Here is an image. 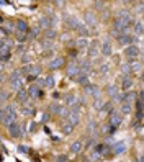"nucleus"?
Wrapping results in <instances>:
<instances>
[{
    "mask_svg": "<svg viewBox=\"0 0 144 162\" xmlns=\"http://www.w3.org/2000/svg\"><path fill=\"white\" fill-rule=\"evenodd\" d=\"M15 116H16V115H15V107L8 105V107L0 110V120H2L3 125L10 126L11 123H15Z\"/></svg>",
    "mask_w": 144,
    "mask_h": 162,
    "instance_id": "obj_1",
    "label": "nucleus"
},
{
    "mask_svg": "<svg viewBox=\"0 0 144 162\" xmlns=\"http://www.w3.org/2000/svg\"><path fill=\"white\" fill-rule=\"evenodd\" d=\"M23 84H25V77H23V74L21 72H13L11 74V77H10V85H11V89H15V90H21V87Z\"/></svg>",
    "mask_w": 144,
    "mask_h": 162,
    "instance_id": "obj_2",
    "label": "nucleus"
},
{
    "mask_svg": "<svg viewBox=\"0 0 144 162\" xmlns=\"http://www.w3.org/2000/svg\"><path fill=\"white\" fill-rule=\"evenodd\" d=\"M124 54H126V57H129V59H133V61H134L136 57L141 54V49L137 48V46H134V44H129V46H126Z\"/></svg>",
    "mask_w": 144,
    "mask_h": 162,
    "instance_id": "obj_3",
    "label": "nucleus"
},
{
    "mask_svg": "<svg viewBox=\"0 0 144 162\" xmlns=\"http://www.w3.org/2000/svg\"><path fill=\"white\" fill-rule=\"evenodd\" d=\"M79 115H80V112H79V107H74L71 112L67 113V120H69V125L71 126H76L77 123H79Z\"/></svg>",
    "mask_w": 144,
    "mask_h": 162,
    "instance_id": "obj_4",
    "label": "nucleus"
},
{
    "mask_svg": "<svg viewBox=\"0 0 144 162\" xmlns=\"http://www.w3.org/2000/svg\"><path fill=\"white\" fill-rule=\"evenodd\" d=\"M108 120H110L111 128H118V126L121 125V115H120L116 110H111V112H110V116H108Z\"/></svg>",
    "mask_w": 144,
    "mask_h": 162,
    "instance_id": "obj_5",
    "label": "nucleus"
},
{
    "mask_svg": "<svg viewBox=\"0 0 144 162\" xmlns=\"http://www.w3.org/2000/svg\"><path fill=\"white\" fill-rule=\"evenodd\" d=\"M23 72H25V74H30V79H34L39 72H41V67H39V66H34V64H30V66H26L25 69H23Z\"/></svg>",
    "mask_w": 144,
    "mask_h": 162,
    "instance_id": "obj_6",
    "label": "nucleus"
},
{
    "mask_svg": "<svg viewBox=\"0 0 144 162\" xmlns=\"http://www.w3.org/2000/svg\"><path fill=\"white\" fill-rule=\"evenodd\" d=\"M77 72H79V62L77 61H72L71 64L67 66V77L74 79V77L77 76Z\"/></svg>",
    "mask_w": 144,
    "mask_h": 162,
    "instance_id": "obj_7",
    "label": "nucleus"
},
{
    "mask_svg": "<svg viewBox=\"0 0 144 162\" xmlns=\"http://www.w3.org/2000/svg\"><path fill=\"white\" fill-rule=\"evenodd\" d=\"M8 131H10V136H13V138H20L21 133H23L21 126H20L18 123H11L10 128H8Z\"/></svg>",
    "mask_w": 144,
    "mask_h": 162,
    "instance_id": "obj_8",
    "label": "nucleus"
},
{
    "mask_svg": "<svg viewBox=\"0 0 144 162\" xmlns=\"http://www.w3.org/2000/svg\"><path fill=\"white\" fill-rule=\"evenodd\" d=\"M51 25H56V18H48V16H44V18L39 20L38 28H49Z\"/></svg>",
    "mask_w": 144,
    "mask_h": 162,
    "instance_id": "obj_9",
    "label": "nucleus"
},
{
    "mask_svg": "<svg viewBox=\"0 0 144 162\" xmlns=\"http://www.w3.org/2000/svg\"><path fill=\"white\" fill-rule=\"evenodd\" d=\"M118 43L121 46H129V44H133V38L129 34H118Z\"/></svg>",
    "mask_w": 144,
    "mask_h": 162,
    "instance_id": "obj_10",
    "label": "nucleus"
},
{
    "mask_svg": "<svg viewBox=\"0 0 144 162\" xmlns=\"http://www.w3.org/2000/svg\"><path fill=\"white\" fill-rule=\"evenodd\" d=\"M98 41H97V39H94V41L90 43V48H89V54L92 56V57H95L97 54H98Z\"/></svg>",
    "mask_w": 144,
    "mask_h": 162,
    "instance_id": "obj_11",
    "label": "nucleus"
},
{
    "mask_svg": "<svg viewBox=\"0 0 144 162\" xmlns=\"http://www.w3.org/2000/svg\"><path fill=\"white\" fill-rule=\"evenodd\" d=\"M108 95H110L113 100H120V95H118V85H110V87H108Z\"/></svg>",
    "mask_w": 144,
    "mask_h": 162,
    "instance_id": "obj_12",
    "label": "nucleus"
},
{
    "mask_svg": "<svg viewBox=\"0 0 144 162\" xmlns=\"http://www.w3.org/2000/svg\"><path fill=\"white\" fill-rule=\"evenodd\" d=\"M28 95H31V97H43V92L39 90V87L38 85H31L30 87V90H28Z\"/></svg>",
    "mask_w": 144,
    "mask_h": 162,
    "instance_id": "obj_13",
    "label": "nucleus"
},
{
    "mask_svg": "<svg viewBox=\"0 0 144 162\" xmlns=\"http://www.w3.org/2000/svg\"><path fill=\"white\" fill-rule=\"evenodd\" d=\"M133 100H134V94H133V92H128V94H124V95L120 97V102H121V103H131Z\"/></svg>",
    "mask_w": 144,
    "mask_h": 162,
    "instance_id": "obj_14",
    "label": "nucleus"
},
{
    "mask_svg": "<svg viewBox=\"0 0 144 162\" xmlns=\"http://www.w3.org/2000/svg\"><path fill=\"white\" fill-rule=\"evenodd\" d=\"M62 64H64V59H62V57H56V59H53L49 62V67L51 69H59Z\"/></svg>",
    "mask_w": 144,
    "mask_h": 162,
    "instance_id": "obj_15",
    "label": "nucleus"
},
{
    "mask_svg": "<svg viewBox=\"0 0 144 162\" xmlns=\"http://www.w3.org/2000/svg\"><path fill=\"white\" fill-rule=\"evenodd\" d=\"M54 84H56V79H54L53 76H48V77L43 80V85H44V87H48V89H53Z\"/></svg>",
    "mask_w": 144,
    "mask_h": 162,
    "instance_id": "obj_16",
    "label": "nucleus"
},
{
    "mask_svg": "<svg viewBox=\"0 0 144 162\" xmlns=\"http://www.w3.org/2000/svg\"><path fill=\"white\" fill-rule=\"evenodd\" d=\"M87 94L94 95L95 98H98V95H100V92H98V87H97V85H87Z\"/></svg>",
    "mask_w": 144,
    "mask_h": 162,
    "instance_id": "obj_17",
    "label": "nucleus"
},
{
    "mask_svg": "<svg viewBox=\"0 0 144 162\" xmlns=\"http://www.w3.org/2000/svg\"><path fill=\"white\" fill-rule=\"evenodd\" d=\"M113 151H115V154H123V152L126 151V142L115 144V146H113Z\"/></svg>",
    "mask_w": 144,
    "mask_h": 162,
    "instance_id": "obj_18",
    "label": "nucleus"
},
{
    "mask_svg": "<svg viewBox=\"0 0 144 162\" xmlns=\"http://www.w3.org/2000/svg\"><path fill=\"white\" fill-rule=\"evenodd\" d=\"M74 79H76L80 85H85V87L90 85V80H89V77H87V76H79V74H77V76L74 77Z\"/></svg>",
    "mask_w": 144,
    "mask_h": 162,
    "instance_id": "obj_19",
    "label": "nucleus"
},
{
    "mask_svg": "<svg viewBox=\"0 0 144 162\" xmlns=\"http://www.w3.org/2000/svg\"><path fill=\"white\" fill-rule=\"evenodd\" d=\"M102 53L105 54V56H110L111 54V44L108 43V41H105L102 44Z\"/></svg>",
    "mask_w": 144,
    "mask_h": 162,
    "instance_id": "obj_20",
    "label": "nucleus"
},
{
    "mask_svg": "<svg viewBox=\"0 0 144 162\" xmlns=\"http://www.w3.org/2000/svg\"><path fill=\"white\" fill-rule=\"evenodd\" d=\"M85 20H87V25H89V26H95V25H97L95 16L92 15L90 11H87V13H85Z\"/></svg>",
    "mask_w": 144,
    "mask_h": 162,
    "instance_id": "obj_21",
    "label": "nucleus"
},
{
    "mask_svg": "<svg viewBox=\"0 0 144 162\" xmlns=\"http://www.w3.org/2000/svg\"><path fill=\"white\" fill-rule=\"evenodd\" d=\"M131 85H133V79H131V77H124L123 79V90H129L131 89Z\"/></svg>",
    "mask_w": 144,
    "mask_h": 162,
    "instance_id": "obj_22",
    "label": "nucleus"
},
{
    "mask_svg": "<svg viewBox=\"0 0 144 162\" xmlns=\"http://www.w3.org/2000/svg\"><path fill=\"white\" fill-rule=\"evenodd\" d=\"M16 28L20 30V33H26L28 31V25H26V21H23V20H18V23H16Z\"/></svg>",
    "mask_w": 144,
    "mask_h": 162,
    "instance_id": "obj_23",
    "label": "nucleus"
},
{
    "mask_svg": "<svg viewBox=\"0 0 144 162\" xmlns=\"http://www.w3.org/2000/svg\"><path fill=\"white\" fill-rule=\"evenodd\" d=\"M66 103H67V105H71V107H77V98H76V95H67L66 97Z\"/></svg>",
    "mask_w": 144,
    "mask_h": 162,
    "instance_id": "obj_24",
    "label": "nucleus"
},
{
    "mask_svg": "<svg viewBox=\"0 0 144 162\" xmlns=\"http://www.w3.org/2000/svg\"><path fill=\"white\" fill-rule=\"evenodd\" d=\"M26 98H28V92L26 90H18V102H21V103H25L26 102Z\"/></svg>",
    "mask_w": 144,
    "mask_h": 162,
    "instance_id": "obj_25",
    "label": "nucleus"
},
{
    "mask_svg": "<svg viewBox=\"0 0 144 162\" xmlns=\"http://www.w3.org/2000/svg\"><path fill=\"white\" fill-rule=\"evenodd\" d=\"M76 44H77V48H79V49H85L89 43H87V39H85V38H79Z\"/></svg>",
    "mask_w": 144,
    "mask_h": 162,
    "instance_id": "obj_26",
    "label": "nucleus"
},
{
    "mask_svg": "<svg viewBox=\"0 0 144 162\" xmlns=\"http://www.w3.org/2000/svg\"><path fill=\"white\" fill-rule=\"evenodd\" d=\"M66 23H67V25L71 26V28H77V26H79V21L74 18V16H69V18L66 20Z\"/></svg>",
    "mask_w": 144,
    "mask_h": 162,
    "instance_id": "obj_27",
    "label": "nucleus"
},
{
    "mask_svg": "<svg viewBox=\"0 0 144 162\" xmlns=\"http://www.w3.org/2000/svg\"><path fill=\"white\" fill-rule=\"evenodd\" d=\"M80 149H82V142H80V141H76V142H74L72 144V146H71V151L72 152H80Z\"/></svg>",
    "mask_w": 144,
    "mask_h": 162,
    "instance_id": "obj_28",
    "label": "nucleus"
},
{
    "mask_svg": "<svg viewBox=\"0 0 144 162\" xmlns=\"http://www.w3.org/2000/svg\"><path fill=\"white\" fill-rule=\"evenodd\" d=\"M121 112L124 115H129L131 113V103H121Z\"/></svg>",
    "mask_w": 144,
    "mask_h": 162,
    "instance_id": "obj_29",
    "label": "nucleus"
},
{
    "mask_svg": "<svg viewBox=\"0 0 144 162\" xmlns=\"http://www.w3.org/2000/svg\"><path fill=\"white\" fill-rule=\"evenodd\" d=\"M121 71H123V79H124V77H128V74L131 72L129 64H123V66H121Z\"/></svg>",
    "mask_w": 144,
    "mask_h": 162,
    "instance_id": "obj_30",
    "label": "nucleus"
},
{
    "mask_svg": "<svg viewBox=\"0 0 144 162\" xmlns=\"http://www.w3.org/2000/svg\"><path fill=\"white\" fill-rule=\"evenodd\" d=\"M134 31H136V34H137V36H141V34H142V21H137V23H136Z\"/></svg>",
    "mask_w": 144,
    "mask_h": 162,
    "instance_id": "obj_31",
    "label": "nucleus"
},
{
    "mask_svg": "<svg viewBox=\"0 0 144 162\" xmlns=\"http://www.w3.org/2000/svg\"><path fill=\"white\" fill-rule=\"evenodd\" d=\"M77 30H79V33H80V34H82V36H87V34H89V30H87V28H85L84 25H80V23H79V26H77Z\"/></svg>",
    "mask_w": 144,
    "mask_h": 162,
    "instance_id": "obj_32",
    "label": "nucleus"
},
{
    "mask_svg": "<svg viewBox=\"0 0 144 162\" xmlns=\"http://www.w3.org/2000/svg\"><path fill=\"white\" fill-rule=\"evenodd\" d=\"M44 36H46V39H48V41H51V39H54V38H56V31H53V30H48V31H46V34H44Z\"/></svg>",
    "mask_w": 144,
    "mask_h": 162,
    "instance_id": "obj_33",
    "label": "nucleus"
},
{
    "mask_svg": "<svg viewBox=\"0 0 144 162\" xmlns=\"http://www.w3.org/2000/svg\"><path fill=\"white\" fill-rule=\"evenodd\" d=\"M34 113V110H33V107H25V108H23V115H33Z\"/></svg>",
    "mask_w": 144,
    "mask_h": 162,
    "instance_id": "obj_34",
    "label": "nucleus"
},
{
    "mask_svg": "<svg viewBox=\"0 0 144 162\" xmlns=\"http://www.w3.org/2000/svg\"><path fill=\"white\" fill-rule=\"evenodd\" d=\"M51 110H53L54 113H61V112H62V107H61V105H57V103H56V105H53V107H51Z\"/></svg>",
    "mask_w": 144,
    "mask_h": 162,
    "instance_id": "obj_35",
    "label": "nucleus"
},
{
    "mask_svg": "<svg viewBox=\"0 0 144 162\" xmlns=\"http://www.w3.org/2000/svg\"><path fill=\"white\" fill-rule=\"evenodd\" d=\"M38 33H39V28H34V30L31 31V34H30V38H36Z\"/></svg>",
    "mask_w": 144,
    "mask_h": 162,
    "instance_id": "obj_36",
    "label": "nucleus"
},
{
    "mask_svg": "<svg viewBox=\"0 0 144 162\" xmlns=\"http://www.w3.org/2000/svg\"><path fill=\"white\" fill-rule=\"evenodd\" d=\"M7 100V92H0V102Z\"/></svg>",
    "mask_w": 144,
    "mask_h": 162,
    "instance_id": "obj_37",
    "label": "nucleus"
},
{
    "mask_svg": "<svg viewBox=\"0 0 144 162\" xmlns=\"http://www.w3.org/2000/svg\"><path fill=\"white\" fill-rule=\"evenodd\" d=\"M72 131V126L71 125H69V126H64V133H66V134H67V133H71Z\"/></svg>",
    "mask_w": 144,
    "mask_h": 162,
    "instance_id": "obj_38",
    "label": "nucleus"
},
{
    "mask_svg": "<svg viewBox=\"0 0 144 162\" xmlns=\"http://www.w3.org/2000/svg\"><path fill=\"white\" fill-rule=\"evenodd\" d=\"M18 151L25 154V152H28V147H25V146H20V147H18Z\"/></svg>",
    "mask_w": 144,
    "mask_h": 162,
    "instance_id": "obj_39",
    "label": "nucleus"
},
{
    "mask_svg": "<svg viewBox=\"0 0 144 162\" xmlns=\"http://www.w3.org/2000/svg\"><path fill=\"white\" fill-rule=\"evenodd\" d=\"M94 5H95V7H97V8H102V5H103V3H102V2H95Z\"/></svg>",
    "mask_w": 144,
    "mask_h": 162,
    "instance_id": "obj_40",
    "label": "nucleus"
},
{
    "mask_svg": "<svg viewBox=\"0 0 144 162\" xmlns=\"http://www.w3.org/2000/svg\"><path fill=\"white\" fill-rule=\"evenodd\" d=\"M66 160H67L66 155H61V157H59V162H66Z\"/></svg>",
    "mask_w": 144,
    "mask_h": 162,
    "instance_id": "obj_41",
    "label": "nucleus"
},
{
    "mask_svg": "<svg viewBox=\"0 0 144 162\" xmlns=\"http://www.w3.org/2000/svg\"><path fill=\"white\" fill-rule=\"evenodd\" d=\"M2 71H3V67H2V62H0V74H2Z\"/></svg>",
    "mask_w": 144,
    "mask_h": 162,
    "instance_id": "obj_42",
    "label": "nucleus"
},
{
    "mask_svg": "<svg viewBox=\"0 0 144 162\" xmlns=\"http://www.w3.org/2000/svg\"><path fill=\"white\" fill-rule=\"evenodd\" d=\"M2 79H3V76H2V74H0V82H2Z\"/></svg>",
    "mask_w": 144,
    "mask_h": 162,
    "instance_id": "obj_43",
    "label": "nucleus"
},
{
    "mask_svg": "<svg viewBox=\"0 0 144 162\" xmlns=\"http://www.w3.org/2000/svg\"><path fill=\"white\" fill-rule=\"evenodd\" d=\"M2 46H3V43H2V41H0V48H2Z\"/></svg>",
    "mask_w": 144,
    "mask_h": 162,
    "instance_id": "obj_44",
    "label": "nucleus"
}]
</instances>
